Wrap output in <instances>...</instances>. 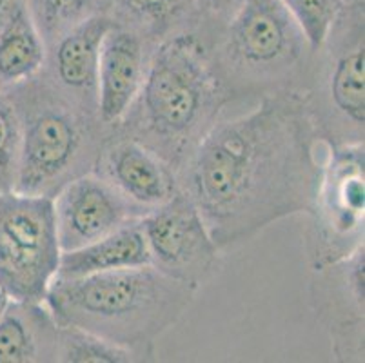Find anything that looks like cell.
I'll return each mask as SVG.
<instances>
[{
	"mask_svg": "<svg viewBox=\"0 0 365 363\" xmlns=\"http://www.w3.org/2000/svg\"><path fill=\"white\" fill-rule=\"evenodd\" d=\"M325 145L304 91H282L218 120L180 175L222 252L311 209Z\"/></svg>",
	"mask_w": 365,
	"mask_h": 363,
	"instance_id": "6da1fadb",
	"label": "cell"
},
{
	"mask_svg": "<svg viewBox=\"0 0 365 363\" xmlns=\"http://www.w3.org/2000/svg\"><path fill=\"white\" fill-rule=\"evenodd\" d=\"M229 104L211 42L197 28L157 44L144 84L115 129L157 153L180 176Z\"/></svg>",
	"mask_w": 365,
	"mask_h": 363,
	"instance_id": "7a4b0ae2",
	"label": "cell"
},
{
	"mask_svg": "<svg viewBox=\"0 0 365 363\" xmlns=\"http://www.w3.org/2000/svg\"><path fill=\"white\" fill-rule=\"evenodd\" d=\"M195 295V289L162 275L153 265H142L55 278L44 302L61 325L157 354V338L184 316Z\"/></svg>",
	"mask_w": 365,
	"mask_h": 363,
	"instance_id": "3957f363",
	"label": "cell"
},
{
	"mask_svg": "<svg viewBox=\"0 0 365 363\" xmlns=\"http://www.w3.org/2000/svg\"><path fill=\"white\" fill-rule=\"evenodd\" d=\"M21 122L16 193L55 198L62 188L93 171L109 129L97 113L56 91L42 73L8 91Z\"/></svg>",
	"mask_w": 365,
	"mask_h": 363,
	"instance_id": "277c9868",
	"label": "cell"
},
{
	"mask_svg": "<svg viewBox=\"0 0 365 363\" xmlns=\"http://www.w3.org/2000/svg\"><path fill=\"white\" fill-rule=\"evenodd\" d=\"M211 53L233 102L304 91L313 60L304 29L280 0H245Z\"/></svg>",
	"mask_w": 365,
	"mask_h": 363,
	"instance_id": "5b68a950",
	"label": "cell"
},
{
	"mask_svg": "<svg viewBox=\"0 0 365 363\" xmlns=\"http://www.w3.org/2000/svg\"><path fill=\"white\" fill-rule=\"evenodd\" d=\"M305 98L327 148L364 144L365 2L345 0L329 33L313 51Z\"/></svg>",
	"mask_w": 365,
	"mask_h": 363,
	"instance_id": "8992f818",
	"label": "cell"
},
{
	"mask_svg": "<svg viewBox=\"0 0 365 363\" xmlns=\"http://www.w3.org/2000/svg\"><path fill=\"white\" fill-rule=\"evenodd\" d=\"M304 249L311 271L338 264L364 247L365 236V148L349 144L327 148Z\"/></svg>",
	"mask_w": 365,
	"mask_h": 363,
	"instance_id": "52a82bcc",
	"label": "cell"
},
{
	"mask_svg": "<svg viewBox=\"0 0 365 363\" xmlns=\"http://www.w3.org/2000/svg\"><path fill=\"white\" fill-rule=\"evenodd\" d=\"M61 255L53 198L0 195V291L9 300L44 302Z\"/></svg>",
	"mask_w": 365,
	"mask_h": 363,
	"instance_id": "ba28073f",
	"label": "cell"
},
{
	"mask_svg": "<svg viewBox=\"0 0 365 363\" xmlns=\"http://www.w3.org/2000/svg\"><path fill=\"white\" fill-rule=\"evenodd\" d=\"M149 264L162 275L198 291L222 271L218 249L193 200L184 191L140 218Z\"/></svg>",
	"mask_w": 365,
	"mask_h": 363,
	"instance_id": "9c48e42d",
	"label": "cell"
},
{
	"mask_svg": "<svg viewBox=\"0 0 365 363\" xmlns=\"http://www.w3.org/2000/svg\"><path fill=\"white\" fill-rule=\"evenodd\" d=\"M365 247L338 264L311 271L309 304L340 363L365 359Z\"/></svg>",
	"mask_w": 365,
	"mask_h": 363,
	"instance_id": "30bf717a",
	"label": "cell"
},
{
	"mask_svg": "<svg viewBox=\"0 0 365 363\" xmlns=\"http://www.w3.org/2000/svg\"><path fill=\"white\" fill-rule=\"evenodd\" d=\"M93 173L140 218L182 191L180 176L165 160L117 129L106 136Z\"/></svg>",
	"mask_w": 365,
	"mask_h": 363,
	"instance_id": "8fae6325",
	"label": "cell"
},
{
	"mask_svg": "<svg viewBox=\"0 0 365 363\" xmlns=\"http://www.w3.org/2000/svg\"><path fill=\"white\" fill-rule=\"evenodd\" d=\"M53 213L62 252L93 244L140 220L93 171L78 176L56 193Z\"/></svg>",
	"mask_w": 365,
	"mask_h": 363,
	"instance_id": "7c38bea8",
	"label": "cell"
},
{
	"mask_svg": "<svg viewBox=\"0 0 365 363\" xmlns=\"http://www.w3.org/2000/svg\"><path fill=\"white\" fill-rule=\"evenodd\" d=\"M113 24L108 13H97L46 46L42 75L56 91L93 113H97L101 46Z\"/></svg>",
	"mask_w": 365,
	"mask_h": 363,
	"instance_id": "4fadbf2b",
	"label": "cell"
},
{
	"mask_svg": "<svg viewBox=\"0 0 365 363\" xmlns=\"http://www.w3.org/2000/svg\"><path fill=\"white\" fill-rule=\"evenodd\" d=\"M157 46L133 29L113 24L101 46L97 115L111 131L137 98Z\"/></svg>",
	"mask_w": 365,
	"mask_h": 363,
	"instance_id": "5bb4252c",
	"label": "cell"
},
{
	"mask_svg": "<svg viewBox=\"0 0 365 363\" xmlns=\"http://www.w3.org/2000/svg\"><path fill=\"white\" fill-rule=\"evenodd\" d=\"M58 331L46 302L8 300L0 312V363H56Z\"/></svg>",
	"mask_w": 365,
	"mask_h": 363,
	"instance_id": "9a60e30c",
	"label": "cell"
},
{
	"mask_svg": "<svg viewBox=\"0 0 365 363\" xmlns=\"http://www.w3.org/2000/svg\"><path fill=\"white\" fill-rule=\"evenodd\" d=\"M46 42L26 0H0V93L42 71Z\"/></svg>",
	"mask_w": 365,
	"mask_h": 363,
	"instance_id": "2e32d148",
	"label": "cell"
},
{
	"mask_svg": "<svg viewBox=\"0 0 365 363\" xmlns=\"http://www.w3.org/2000/svg\"><path fill=\"white\" fill-rule=\"evenodd\" d=\"M142 265L151 264H149L148 244L138 220L93 244L62 252L55 278H78V276L142 267Z\"/></svg>",
	"mask_w": 365,
	"mask_h": 363,
	"instance_id": "e0dca14e",
	"label": "cell"
},
{
	"mask_svg": "<svg viewBox=\"0 0 365 363\" xmlns=\"http://www.w3.org/2000/svg\"><path fill=\"white\" fill-rule=\"evenodd\" d=\"M104 13L155 46L200 26L197 0H106Z\"/></svg>",
	"mask_w": 365,
	"mask_h": 363,
	"instance_id": "ac0fdd59",
	"label": "cell"
},
{
	"mask_svg": "<svg viewBox=\"0 0 365 363\" xmlns=\"http://www.w3.org/2000/svg\"><path fill=\"white\" fill-rule=\"evenodd\" d=\"M155 362V354L115 344L111 339L61 325L56 363H142Z\"/></svg>",
	"mask_w": 365,
	"mask_h": 363,
	"instance_id": "d6986e66",
	"label": "cell"
},
{
	"mask_svg": "<svg viewBox=\"0 0 365 363\" xmlns=\"http://www.w3.org/2000/svg\"><path fill=\"white\" fill-rule=\"evenodd\" d=\"M46 46L89 16L104 13L106 0H26Z\"/></svg>",
	"mask_w": 365,
	"mask_h": 363,
	"instance_id": "ffe728a7",
	"label": "cell"
},
{
	"mask_svg": "<svg viewBox=\"0 0 365 363\" xmlns=\"http://www.w3.org/2000/svg\"><path fill=\"white\" fill-rule=\"evenodd\" d=\"M21 122L8 93H0V195L15 191L21 162Z\"/></svg>",
	"mask_w": 365,
	"mask_h": 363,
	"instance_id": "44dd1931",
	"label": "cell"
},
{
	"mask_svg": "<svg viewBox=\"0 0 365 363\" xmlns=\"http://www.w3.org/2000/svg\"><path fill=\"white\" fill-rule=\"evenodd\" d=\"M280 2L297 19L313 51L320 48L345 4V0H280Z\"/></svg>",
	"mask_w": 365,
	"mask_h": 363,
	"instance_id": "7402d4cb",
	"label": "cell"
},
{
	"mask_svg": "<svg viewBox=\"0 0 365 363\" xmlns=\"http://www.w3.org/2000/svg\"><path fill=\"white\" fill-rule=\"evenodd\" d=\"M245 0H197L200 13V29L209 42H213L218 33L229 24V20L237 15Z\"/></svg>",
	"mask_w": 365,
	"mask_h": 363,
	"instance_id": "603a6c76",
	"label": "cell"
},
{
	"mask_svg": "<svg viewBox=\"0 0 365 363\" xmlns=\"http://www.w3.org/2000/svg\"><path fill=\"white\" fill-rule=\"evenodd\" d=\"M8 296H6L4 295V292H2V291H0V312H2V309H4V305L6 304H8Z\"/></svg>",
	"mask_w": 365,
	"mask_h": 363,
	"instance_id": "cb8c5ba5",
	"label": "cell"
}]
</instances>
